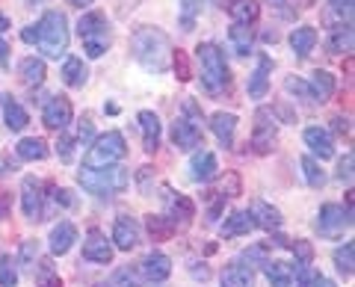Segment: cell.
Listing matches in <instances>:
<instances>
[{"label": "cell", "mask_w": 355, "mask_h": 287, "mask_svg": "<svg viewBox=\"0 0 355 287\" xmlns=\"http://www.w3.org/2000/svg\"><path fill=\"white\" fill-rule=\"evenodd\" d=\"M352 163H355L352 154H343V160H340V166H338V178L340 181H352Z\"/></svg>", "instance_id": "obj_47"}, {"label": "cell", "mask_w": 355, "mask_h": 287, "mask_svg": "<svg viewBox=\"0 0 355 287\" xmlns=\"http://www.w3.org/2000/svg\"><path fill=\"white\" fill-rule=\"evenodd\" d=\"M36 255H39V246H36V240H24V243H21V252H18V258H21V263H24V267H30V263L36 261Z\"/></svg>", "instance_id": "obj_44"}, {"label": "cell", "mask_w": 355, "mask_h": 287, "mask_svg": "<svg viewBox=\"0 0 355 287\" xmlns=\"http://www.w3.org/2000/svg\"><path fill=\"white\" fill-rule=\"evenodd\" d=\"M83 258L92 263H110L113 261V243L101 231H89V237L83 240Z\"/></svg>", "instance_id": "obj_12"}, {"label": "cell", "mask_w": 355, "mask_h": 287, "mask_svg": "<svg viewBox=\"0 0 355 287\" xmlns=\"http://www.w3.org/2000/svg\"><path fill=\"white\" fill-rule=\"evenodd\" d=\"M352 258H355V246L352 243H343V246L335 249V267L343 279H349L352 275Z\"/></svg>", "instance_id": "obj_36"}, {"label": "cell", "mask_w": 355, "mask_h": 287, "mask_svg": "<svg viewBox=\"0 0 355 287\" xmlns=\"http://www.w3.org/2000/svg\"><path fill=\"white\" fill-rule=\"evenodd\" d=\"M142 275H146L148 281H166L172 275V261L163 255V252H151L142 261Z\"/></svg>", "instance_id": "obj_18"}, {"label": "cell", "mask_w": 355, "mask_h": 287, "mask_svg": "<svg viewBox=\"0 0 355 287\" xmlns=\"http://www.w3.org/2000/svg\"><path fill=\"white\" fill-rule=\"evenodd\" d=\"M0 287H18V270L9 255L0 258Z\"/></svg>", "instance_id": "obj_40"}, {"label": "cell", "mask_w": 355, "mask_h": 287, "mask_svg": "<svg viewBox=\"0 0 355 287\" xmlns=\"http://www.w3.org/2000/svg\"><path fill=\"white\" fill-rule=\"evenodd\" d=\"M130 48H133L137 62L142 69H148L151 74H163L172 62V42L157 27H139L130 36Z\"/></svg>", "instance_id": "obj_1"}, {"label": "cell", "mask_w": 355, "mask_h": 287, "mask_svg": "<svg viewBox=\"0 0 355 287\" xmlns=\"http://www.w3.org/2000/svg\"><path fill=\"white\" fill-rule=\"evenodd\" d=\"M3 119H6V128L15 130V134H21V130L27 128V121H30L27 110L21 107L18 101H12V98H6V101H3Z\"/></svg>", "instance_id": "obj_30"}, {"label": "cell", "mask_w": 355, "mask_h": 287, "mask_svg": "<svg viewBox=\"0 0 355 287\" xmlns=\"http://www.w3.org/2000/svg\"><path fill=\"white\" fill-rule=\"evenodd\" d=\"M18 71H21V80H24L27 86H42L44 83V62L36 60V57H27V60H21L18 65Z\"/></svg>", "instance_id": "obj_31"}, {"label": "cell", "mask_w": 355, "mask_h": 287, "mask_svg": "<svg viewBox=\"0 0 355 287\" xmlns=\"http://www.w3.org/2000/svg\"><path fill=\"white\" fill-rule=\"evenodd\" d=\"M21 39H24L27 45H39V24H30L21 30Z\"/></svg>", "instance_id": "obj_50"}, {"label": "cell", "mask_w": 355, "mask_h": 287, "mask_svg": "<svg viewBox=\"0 0 355 287\" xmlns=\"http://www.w3.org/2000/svg\"><path fill=\"white\" fill-rule=\"evenodd\" d=\"M308 3H314V0H302V6H308Z\"/></svg>", "instance_id": "obj_60"}, {"label": "cell", "mask_w": 355, "mask_h": 287, "mask_svg": "<svg viewBox=\"0 0 355 287\" xmlns=\"http://www.w3.org/2000/svg\"><path fill=\"white\" fill-rule=\"evenodd\" d=\"M71 6H77V9H83V6H89V3H95V0H69Z\"/></svg>", "instance_id": "obj_56"}, {"label": "cell", "mask_w": 355, "mask_h": 287, "mask_svg": "<svg viewBox=\"0 0 355 287\" xmlns=\"http://www.w3.org/2000/svg\"><path fill=\"white\" fill-rule=\"evenodd\" d=\"M77 181H80V186L86 193H92L98 198H110V195H119V193L128 190L130 175L121 166H107V169H86L83 166L77 172Z\"/></svg>", "instance_id": "obj_2"}, {"label": "cell", "mask_w": 355, "mask_h": 287, "mask_svg": "<svg viewBox=\"0 0 355 287\" xmlns=\"http://www.w3.org/2000/svg\"><path fill=\"white\" fill-rule=\"evenodd\" d=\"M113 243H116V249H121V252L137 249V243H139V223L137 219L133 216H119L116 225H113Z\"/></svg>", "instance_id": "obj_13"}, {"label": "cell", "mask_w": 355, "mask_h": 287, "mask_svg": "<svg viewBox=\"0 0 355 287\" xmlns=\"http://www.w3.org/2000/svg\"><path fill=\"white\" fill-rule=\"evenodd\" d=\"M228 12L231 18H234V24H254L261 15V6L258 0H234V3H228Z\"/></svg>", "instance_id": "obj_28"}, {"label": "cell", "mask_w": 355, "mask_h": 287, "mask_svg": "<svg viewBox=\"0 0 355 287\" xmlns=\"http://www.w3.org/2000/svg\"><path fill=\"white\" fill-rule=\"evenodd\" d=\"M172 193V190H169ZM193 216H196V207H193V202H190V198H187V195H178V193H172L169 195V216H166V219H169V223L175 225H190L193 223Z\"/></svg>", "instance_id": "obj_20"}, {"label": "cell", "mask_w": 355, "mask_h": 287, "mask_svg": "<svg viewBox=\"0 0 355 287\" xmlns=\"http://www.w3.org/2000/svg\"><path fill=\"white\" fill-rule=\"evenodd\" d=\"M219 284L222 287H254V272L243 261H234V263H228V267L222 270Z\"/></svg>", "instance_id": "obj_16"}, {"label": "cell", "mask_w": 355, "mask_h": 287, "mask_svg": "<svg viewBox=\"0 0 355 287\" xmlns=\"http://www.w3.org/2000/svg\"><path fill=\"white\" fill-rule=\"evenodd\" d=\"M326 18L331 21V30H340V27H349V18H352V0H329V12Z\"/></svg>", "instance_id": "obj_32"}, {"label": "cell", "mask_w": 355, "mask_h": 287, "mask_svg": "<svg viewBox=\"0 0 355 287\" xmlns=\"http://www.w3.org/2000/svg\"><path fill=\"white\" fill-rule=\"evenodd\" d=\"M196 57H198V71H202V86L210 95H219L231 83L228 62L222 57V51L214 42H205V45L196 48Z\"/></svg>", "instance_id": "obj_3"}, {"label": "cell", "mask_w": 355, "mask_h": 287, "mask_svg": "<svg viewBox=\"0 0 355 287\" xmlns=\"http://www.w3.org/2000/svg\"><path fill=\"white\" fill-rule=\"evenodd\" d=\"M21 207H24V216L30 223H39L44 216V193H42V181L27 175L24 184H21Z\"/></svg>", "instance_id": "obj_9"}, {"label": "cell", "mask_w": 355, "mask_h": 287, "mask_svg": "<svg viewBox=\"0 0 355 287\" xmlns=\"http://www.w3.org/2000/svg\"><path fill=\"white\" fill-rule=\"evenodd\" d=\"M308 287H335V284H331V281L326 279V275L314 272V275H311V281H308Z\"/></svg>", "instance_id": "obj_51"}, {"label": "cell", "mask_w": 355, "mask_h": 287, "mask_svg": "<svg viewBox=\"0 0 355 287\" xmlns=\"http://www.w3.org/2000/svg\"><path fill=\"white\" fill-rule=\"evenodd\" d=\"M62 80H65V86H71V89H80L89 80V69L83 65L80 57H69L62 62Z\"/></svg>", "instance_id": "obj_27"}, {"label": "cell", "mask_w": 355, "mask_h": 287, "mask_svg": "<svg viewBox=\"0 0 355 287\" xmlns=\"http://www.w3.org/2000/svg\"><path fill=\"white\" fill-rule=\"evenodd\" d=\"M53 198L62 205V207H74V195L71 190H65V186H60V190H53Z\"/></svg>", "instance_id": "obj_49"}, {"label": "cell", "mask_w": 355, "mask_h": 287, "mask_svg": "<svg viewBox=\"0 0 355 287\" xmlns=\"http://www.w3.org/2000/svg\"><path fill=\"white\" fill-rule=\"evenodd\" d=\"M329 51H331V53L352 51V27H340V30H335V36L329 39Z\"/></svg>", "instance_id": "obj_38"}, {"label": "cell", "mask_w": 355, "mask_h": 287, "mask_svg": "<svg viewBox=\"0 0 355 287\" xmlns=\"http://www.w3.org/2000/svg\"><path fill=\"white\" fill-rule=\"evenodd\" d=\"M128 154L125 146V137L119 130H107V134L95 137L92 146L86 151V169H107V166H116V163Z\"/></svg>", "instance_id": "obj_5"}, {"label": "cell", "mask_w": 355, "mask_h": 287, "mask_svg": "<svg viewBox=\"0 0 355 287\" xmlns=\"http://www.w3.org/2000/svg\"><path fill=\"white\" fill-rule=\"evenodd\" d=\"M137 119H139L142 146H146V151H157V146H160V119H157V113H154V110H142Z\"/></svg>", "instance_id": "obj_17"}, {"label": "cell", "mask_w": 355, "mask_h": 287, "mask_svg": "<svg viewBox=\"0 0 355 287\" xmlns=\"http://www.w3.org/2000/svg\"><path fill=\"white\" fill-rule=\"evenodd\" d=\"M305 146L317 154L320 160H331L335 157V142H331V137H329V130H323V128H305Z\"/></svg>", "instance_id": "obj_14"}, {"label": "cell", "mask_w": 355, "mask_h": 287, "mask_svg": "<svg viewBox=\"0 0 355 287\" xmlns=\"http://www.w3.org/2000/svg\"><path fill=\"white\" fill-rule=\"evenodd\" d=\"M314 45H317V30L314 27H296L291 33V48H293V53L299 60H305L308 53L314 51Z\"/></svg>", "instance_id": "obj_26"}, {"label": "cell", "mask_w": 355, "mask_h": 287, "mask_svg": "<svg viewBox=\"0 0 355 287\" xmlns=\"http://www.w3.org/2000/svg\"><path fill=\"white\" fill-rule=\"evenodd\" d=\"M39 48L44 51V57L60 60V53L69 51V21L60 9L44 12L39 21Z\"/></svg>", "instance_id": "obj_4"}, {"label": "cell", "mask_w": 355, "mask_h": 287, "mask_svg": "<svg viewBox=\"0 0 355 287\" xmlns=\"http://www.w3.org/2000/svg\"><path fill=\"white\" fill-rule=\"evenodd\" d=\"M148 231H151L154 240H169L172 231H175V225H172L166 216H148Z\"/></svg>", "instance_id": "obj_39"}, {"label": "cell", "mask_w": 355, "mask_h": 287, "mask_svg": "<svg viewBox=\"0 0 355 287\" xmlns=\"http://www.w3.org/2000/svg\"><path fill=\"white\" fill-rule=\"evenodd\" d=\"M57 151H60V160H62V163H71V160H74V139H71V137H60Z\"/></svg>", "instance_id": "obj_46"}, {"label": "cell", "mask_w": 355, "mask_h": 287, "mask_svg": "<svg viewBox=\"0 0 355 287\" xmlns=\"http://www.w3.org/2000/svg\"><path fill=\"white\" fill-rule=\"evenodd\" d=\"M6 51H9V48H6V42L0 39V65H3V69L9 65V57H6Z\"/></svg>", "instance_id": "obj_55"}, {"label": "cell", "mask_w": 355, "mask_h": 287, "mask_svg": "<svg viewBox=\"0 0 355 287\" xmlns=\"http://www.w3.org/2000/svg\"><path fill=\"white\" fill-rule=\"evenodd\" d=\"M263 272L270 287H293V267L287 261H266Z\"/></svg>", "instance_id": "obj_23"}, {"label": "cell", "mask_w": 355, "mask_h": 287, "mask_svg": "<svg viewBox=\"0 0 355 287\" xmlns=\"http://www.w3.org/2000/svg\"><path fill=\"white\" fill-rule=\"evenodd\" d=\"M15 151H18V157H21V160H44V157H48V146H44L39 137L21 139Z\"/></svg>", "instance_id": "obj_34"}, {"label": "cell", "mask_w": 355, "mask_h": 287, "mask_svg": "<svg viewBox=\"0 0 355 287\" xmlns=\"http://www.w3.org/2000/svg\"><path fill=\"white\" fill-rule=\"evenodd\" d=\"M9 166H12V163H9L6 157H0V175H6V172H9Z\"/></svg>", "instance_id": "obj_57"}, {"label": "cell", "mask_w": 355, "mask_h": 287, "mask_svg": "<svg viewBox=\"0 0 355 287\" xmlns=\"http://www.w3.org/2000/svg\"><path fill=\"white\" fill-rule=\"evenodd\" d=\"M270 71H272V60L266 57H258V69L252 71V80H249V98H263L266 95V89H270Z\"/></svg>", "instance_id": "obj_19"}, {"label": "cell", "mask_w": 355, "mask_h": 287, "mask_svg": "<svg viewBox=\"0 0 355 287\" xmlns=\"http://www.w3.org/2000/svg\"><path fill=\"white\" fill-rule=\"evenodd\" d=\"M110 287H142V279H139L137 270L119 267V270L113 272V279H110Z\"/></svg>", "instance_id": "obj_37"}, {"label": "cell", "mask_w": 355, "mask_h": 287, "mask_svg": "<svg viewBox=\"0 0 355 287\" xmlns=\"http://www.w3.org/2000/svg\"><path fill=\"white\" fill-rule=\"evenodd\" d=\"M30 3H36V0H30Z\"/></svg>", "instance_id": "obj_62"}, {"label": "cell", "mask_w": 355, "mask_h": 287, "mask_svg": "<svg viewBox=\"0 0 355 287\" xmlns=\"http://www.w3.org/2000/svg\"><path fill=\"white\" fill-rule=\"evenodd\" d=\"M284 89H287V92H293V95L311 98V89H308V83H305V80H299V77H287V80H284Z\"/></svg>", "instance_id": "obj_45"}, {"label": "cell", "mask_w": 355, "mask_h": 287, "mask_svg": "<svg viewBox=\"0 0 355 287\" xmlns=\"http://www.w3.org/2000/svg\"><path fill=\"white\" fill-rule=\"evenodd\" d=\"M216 172H219V160H216L214 151H198L190 160V178L193 181L207 184L210 178H216Z\"/></svg>", "instance_id": "obj_15"}, {"label": "cell", "mask_w": 355, "mask_h": 287, "mask_svg": "<svg viewBox=\"0 0 355 287\" xmlns=\"http://www.w3.org/2000/svg\"><path fill=\"white\" fill-rule=\"evenodd\" d=\"M284 3V0H272V6H282Z\"/></svg>", "instance_id": "obj_59"}, {"label": "cell", "mask_w": 355, "mask_h": 287, "mask_svg": "<svg viewBox=\"0 0 355 287\" xmlns=\"http://www.w3.org/2000/svg\"><path fill=\"white\" fill-rule=\"evenodd\" d=\"M225 3H234V0H225Z\"/></svg>", "instance_id": "obj_61"}, {"label": "cell", "mask_w": 355, "mask_h": 287, "mask_svg": "<svg viewBox=\"0 0 355 287\" xmlns=\"http://www.w3.org/2000/svg\"><path fill=\"white\" fill-rule=\"evenodd\" d=\"M266 252H270V246L266 243H258V246H252V249H246L243 252V258L240 261H249V263H266L270 258H266ZM246 263V267H249Z\"/></svg>", "instance_id": "obj_41"}, {"label": "cell", "mask_w": 355, "mask_h": 287, "mask_svg": "<svg viewBox=\"0 0 355 287\" xmlns=\"http://www.w3.org/2000/svg\"><path fill=\"white\" fill-rule=\"evenodd\" d=\"M172 142H175V148H181V151H193L196 146H205V137H202V128L193 125L187 116H181L172 125Z\"/></svg>", "instance_id": "obj_11"}, {"label": "cell", "mask_w": 355, "mask_h": 287, "mask_svg": "<svg viewBox=\"0 0 355 287\" xmlns=\"http://www.w3.org/2000/svg\"><path fill=\"white\" fill-rule=\"evenodd\" d=\"M6 24H9V21H6V15H0V33L6 30Z\"/></svg>", "instance_id": "obj_58"}, {"label": "cell", "mask_w": 355, "mask_h": 287, "mask_svg": "<svg viewBox=\"0 0 355 287\" xmlns=\"http://www.w3.org/2000/svg\"><path fill=\"white\" fill-rule=\"evenodd\" d=\"M210 128H214L216 139H219L225 148L234 146V134H237V116H234V113H216L214 121H210Z\"/></svg>", "instance_id": "obj_22"}, {"label": "cell", "mask_w": 355, "mask_h": 287, "mask_svg": "<svg viewBox=\"0 0 355 287\" xmlns=\"http://www.w3.org/2000/svg\"><path fill=\"white\" fill-rule=\"evenodd\" d=\"M6 214H9V198H6V193H0V219Z\"/></svg>", "instance_id": "obj_54"}, {"label": "cell", "mask_w": 355, "mask_h": 287, "mask_svg": "<svg viewBox=\"0 0 355 287\" xmlns=\"http://www.w3.org/2000/svg\"><path fill=\"white\" fill-rule=\"evenodd\" d=\"M254 228V223H252V216L249 214H243V211H237V214H231L225 223H222V228H219V234L225 237V240H231V237H240V234H249V231Z\"/></svg>", "instance_id": "obj_29"}, {"label": "cell", "mask_w": 355, "mask_h": 287, "mask_svg": "<svg viewBox=\"0 0 355 287\" xmlns=\"http://www.w3.org/2000/svg\"><path fill=\"white\" fill-rule=\"evenodd\" d=\"M249 216H252V223L261 225L263 231H279L282 228V214L275 211L272 205H266V202H254Z\"/></svg>", "instance_id": "obj_21"}, {"label": "cell", "mask_w": 355, "mask_h": 287, "mask_svg": "<svg viewBox=\"0 0 355 287\" xmlns=\"http://www.w3.org/2000/svg\"><path fill=\"white\" fill-rule=\"evenodd\" d=\"M275 146V116L272 110L261 107L254 113V130H252V148L258 154H270Z\"/></svg>", "instance_id": "obj_8"}, {"label": "cell", "mask_w": 355, "mask_h": 287, "mask_svg": "<svg viewBox=\"0 0 355 287\" xmlns=\"http://www.w3.org/2000/svg\"><path fill=\"white\" fill-rule=\"evenodd\" d=\"M228 39H231V45H234V51L240 53V57H246V53H252V27L249 24H231L228 30Z\"/></svg>", "instance_id": "obj_33"}, {"label": "cell", "mask_w": 355, "mask_h": 287, "mask_svg": "<svg viewBox=\"0 0 355 287\" xmlns=\"http://www.w3.org/2000/svg\"><path fill=\"white\" fill-rule=\"evenodd\" d=\"M77 240V228L71 223H60L51 231V255H65Z\"/></svg>", "instance_id": "obj_24"}, {"label": "cell", "mask_w": 355, "mask_h": 287, "mask_svg": "<svg viewBox=\"0 0 355 287\" xmlns=\"http://www.w3.org/2000/svg\"><path fill=\"white\" fill-rule=\"evenodd\" d=\"M92 139H95V128H92V121H89V119H83L80 121V142H83V146H89Z\"/></svg>", "instance_id": "obj_48"}, {"label": "cell", "mask_w": 355, "mask_h": 287, "mask_svg": "<svg viewBox=\"0 0 355 287\" xmlns=\"http://www.w3.org/2000/svg\"><path fill=\"white\" fill-rule=\"evenodd\" d=\"M71 116H74L71 101L65 95H57V98H51V101L44 104L42 121H44V128H51V130H65L69 128V121H71Z\"/></svg>", "instance_id": "obj_10"}, {"label": "cell", "mask_w": 355, "mask_h": 287, "mask_svg": "<svg viewBox=\"0 0 355 287\" xmlns=\"http://www.w3.org/2000/svg\"><path fill=\"white\" fill-rule=\"evenodd\" d=\"M331 121H335V130H338V134H349V119H343V116H335Z\"/></svg>", "instance_id": "obj_52"}, {"label": "cell", "mask_w": 355, "mask_h": 287, "mask_svg": "<svg viewBox=\"0 0 355 287\" xmlns=\"http://www.w3.org/2000/svg\"><path fill=\"white\" fill-rule=\"evenodd\" d=\"M299 166H302V175H305L308 186L320 190V186L326 184V175H323V169H320V163H317L314 157H302V160H299Z\"/></svg>", "instance_id": "obj_35"}, {"label": "cell", "mask_w": 355, "mask_h": 287, "mask_svg": "<svg viewBox=\"0 0 355 287\" xmlns=\"http://www.w3.org/2000/svg\"><path fill=\"white\" fill-rule=\"evenodd\" d=\"M77 33L83 39V51L89 60L104 57V51L110 48V21L104 12H86L77 21Z\"/></svg>", "instance_id": "obj_6"}, {"label": "cell", "mask_w": 355, "mask_h": 287, "mask_svg": "<svg viewBox=\"0 0 355 287\" xmlns=\"http://www.w3.org/2000/svg\"><path fill=\"white\" fill-rule=\"evenodd\" d=\"M352 225V211L349 207H340V205H323L317 214V231L323 237H338L343 234V228Z\"/></svg>", "instance_id": "obj_7"}, {"label": "cell", "mask_w": 355, "mask_h": 287, "mask_svg": "<svg viewBox=\"0 0 355 287\" xmlns=\"http://www.w3.org/2000/svg\"><path fill=\"white\" fill-rule=\"evenodd\" d=\"M172 62H175V71L181 80H190V60H187V53L184 51H175L172 53Z\"/></svg>", "instance_id": "obj_43"}, {"label": "cell", "mask_w": 355, "mask_h": 287, "mask_svg": "<svg viewBox=\"0 0 355 287\" xmlns=\"http://www.w3.org/2000/svg\"><path fill=\"white\" fill-rule=\"evenodd\" d=\"M190 272L196 275V279H198V281H207V279H210V270L205 267V263H202V267H190Z\"/></svg>", "instance_id": "obj_53"}, {"label": "cell", "mask_w": 355, "mask_h": 287, "mask_svg": "<svg viewBox=\"0 0 355 287\" xmlns=\"http://www.w3.org/2000/svg\"><path fill=\"white\" fill-rule=\"evenodd\" d=\"M293 255H296V263H311L314 261V246L308 240H296L293 243Z\"/></svg>", "instance_id": "obj_42"}, {"label": "cell", "mask_w": 355, "mask_h": 287, "mask_svg": "<svg viewBox=\"0 0 355 287\" xmlns=\"http://www.w3.org/2000/svg\"><path fill=\"white\" fill-rule=\"evenodd\" d=\"M308 89H311V98L314 101H329L331 95H335V74H329V71H314L311 74V80H308Z\"/></svg>", "instance_id": "obj_25"}]
</instances>
